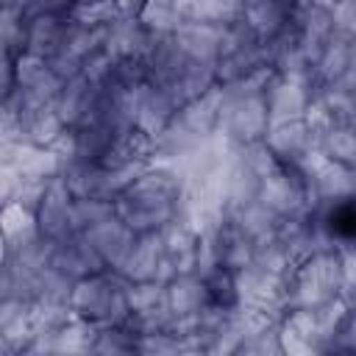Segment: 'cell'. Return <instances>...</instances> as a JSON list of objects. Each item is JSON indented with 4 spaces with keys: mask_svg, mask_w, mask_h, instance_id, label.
<instances>
[{
    "mask_svg": "<svg viewBox=\"0 0 356 356\" xmlns=\"http://www.w3.org/2000/svg\"><path fill=\"white\" fill-rule=\"evenodd\" d=\"M331 231L342 239H356V203H342L334 209Z\"/></svg>",
    "mask_w": 356,
    "mask_h": 356,
    "instance_id": "1",
    "label": "cell"
}]
</instances>
